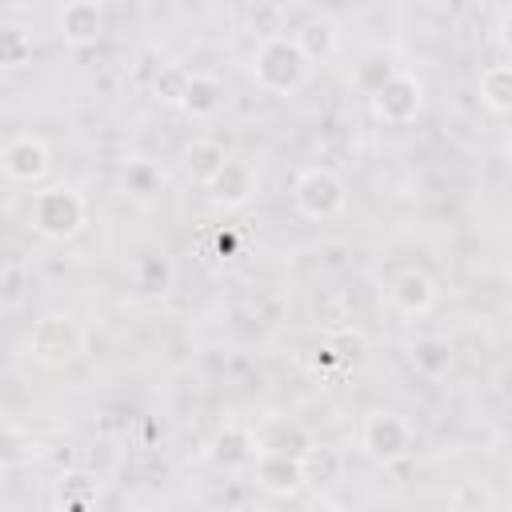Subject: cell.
I'll return each mask as SVG.
<instances>
[{
  "instance_id": "obj_8",
  "label": "cell",
  "mask_w": 512,
  "mask_h": 512,
  "mask_svg": "<svg viewBox=\"0 0 512 512\" xmlns=\"http://www.w3.org/2000/svg\"><path fill=\"white\" fill-rule=\"evenodd\" d=\"M256 188H260V172L248 160H236V156H228L216 168V176L204 184V192L212 196V204H224V208H244L256 196Z\"/></svg>"
},
{
  "instance_id": "obj_18",
  "label": "cell",
  "mask_w": 512,
  "mask_h": 512,
  "mask_svg": "<svg viewBox=\"0 0 512 512\" xmlns=\"http://www.w3.org/2000/svg\"><path fill=\"white\" fill-rule=\"evenodd\" d=\"M32 52V40L20 24H0V68H20Z\"/></svg>"
},
{
  "instance_id": "obj_5",
  "label": "cell",
  "mask_w": 512,
  "mask_h": 512,
  "mask_svg": "<svg viewBox=\"0 0 512 512\" xmlns=\"http://www.w3.org/2000/svg\"><path fill=\"white\" fill-rule=\"evenodd\" d=\"M412 444H416V428L396 408H372L360 420V448L380 464H392V460L408 456Z\"/></svg>"
},
{
  "instance_id": "obj_20",
  "label": "cell",
  "mask_w": 512,
  "mask_h": 512,
  "mask_svg": "<svg viewBox=\"0 0 512 512\" xmlns=\"http://www.w3.org/2000/svg\"><path fill=\"white\" fill-rule=\"evenodd\" d=\"M184 80H188V72H180V68H164V72L156 76V92H160L168 104H176L180 92H184Z\"/></svg>"
},
{
  "instance_id": "obj_11",
  "label": "cell",
  "mask_w": 512,
  "mask_h": 512,
  "mask_svg": "<svg viewBox=\"0 0 512 512\" xmlns=\"http://www.w3.org/2000/svg\"><path fill=\"white\" fill-rule=\"evenodd\" d=\"M56 28L68 44H96L104 36V8L92 0H72L56 12Z\"/></svg>"
},
{
  "instance_id": "obj_6",
  "label": "cell",
  "mask_w": 512,
  "mask_h": 512,
  "mask_svg": "<svg viewBox=\"0 0 512 512\" xmlns=\"http://www.w3.org/2000/svg\"><path fill=\"white\" fill-rule=\"evenodd\" d=\"M420 108H424V84L412 72H404V68H396L372 92V112L380 120H388V124H412L420 116Z\"/></svg>"
},
{
  "instance_id": "obj_1",
  "label": "cell",
  "mask_w": 512,
  "mask_h": 512,
  "mask_svg": "<svg viewBox=\"0 0 512 512\" xmlns=\"http://www.w3.org/2000/svg\"><path fill=\"white\" fill-rule=\"evenodd\" d=\"M312 64L308 56L296 48V40L288 32L276 36H260L252 48V80L268 92V96H292L308 84Z\"/></svg>"
},
{
  "instance_id": "obj_3",
  "label": "cell",
  "mask_w": 512,
  "mask_h": 512,
  "mask_svg": "<svg viewBox=\"0 0 512 512\" xmlns=\"http://www.w3.org/2000/svg\"><path fill=\"white\" fill-rule=\"evenodd\" d=\"M84 344H88V336H84L80 320L68 316V312H48V316H40V320L32 324L28 340H24L28 356H32L36 364H44V368H68V364H76V360L84 356Z\"/></svg>"
},
{
  "instance_id": "obj_17",
  "label": "cell",
  "mask_w": 512,
  "mask_h": 512,
  "mask_svg": "<svg viewBox=\"0 0 512 512\" xmlns=\"http://www.w3.org/2000/svg\"><path fill=\"white\" fill-rule=\"evenodd\" d=\"M216 460L228 464V468L252 464V460H256V432H252V428H240V424H228V428L216 436Z\"/></svg>"
},
{
  "instance_id": "obj_19",
  "label": "cell",
  "mask_w": 512,
  "mask_h": 512,
  "mask_svg": "<svg viewBox=\"0 0 512 512\" xmlns=\"http://www.w3.org/2000/svg\"><path fill=\"white\" fill-rule=\"evenodd\" d=\"M392 72H396V68H392V60H388V56H368V60L356 68V84H360V88L372 96V92H376V88H380V84H384Z\"/></svg>"
},
{
  "instance_id": "obj_14",
  "label": "cell",
  "mask_w": 512,
  "mask_h": 512,
  "mask_svg": "<svg viewBox=\"0 0 512 512\" xmlns=\"http://www.w3.org/2000/svg\"><path fill=\"white\" fill-rule=\"evenodd\" d=\"M100 484L88 472H64L56 480V508L60 512H96Z\"/></svg>"
},
{
  "instance_id": "obj_16",
  "label": "cell",
  "mask_w": 512,
  "mask_h": 512,
  "mask_svg": "<svg viewBox=\"0 0 512 512\" xmlns=\"http://www.w3.org/2000/svg\"><path fill=\"white\" fill-rule=\"evenodd\" d=\"M480 100H484L496 116H504V112L512 108V68H508L504 60L480 68Z\"/></svg>"
},
{
  "instance_id": "obj_9",
  "label": "cell",
  "mask_w": 512,
  "mask_h": 512,
  "mask_svg": "<svg viewBox=\"0 0 512 512\" xmlns=\"http://www.w3.org/2000/svg\"><path fill=\"white\" fill-rule=\"evenodd\" d=\"M252 468H256L260 488H268V492H276V496H292V492H300V488L308 484V468H304V460H300V456H284V452H256Z\"/></svg>"
},
{
  "instance_id": "obj_13",
  "label": "cell",
  "mask_w": 512,
  "mask_h": 512,
  "mask_svg": "<svg viewBox=\"0 0 512 512\" xmlns=\"http://www.w3.org/2000/svg\"><path fill=\"white\" fill-rule=\"evenodd\" d=\"M176 104H180L188 116L204 120V116L220 112V104H224V88H220V80H216V76H208V72H188L184 92H180V100H176Z\"/></svg>"
},
{
  "instance_id": "obj_7",
  "label": "cell",
  "mask_w": 512,
  "mask_h": 512,
  "mask_svg": "<svg viewBox=\"0 0 512 512\" xmlns=\"http://www.w3.org/2000/svg\"><path fill=\"white\" fill-rule=\"evenodd\" d=\"M48 168H52V152H48V144H44L40 136L20 132V136H12V140L4 144V152H0V172H4L12 184H40V180L48 176Z\"/></svg>"
},
{
  "instance_id": "obj_4",
  "label": "cell",
  "mask_w": 512,
  "mask_h": 512,
  "mask_svg": "<svg viewBox=\"0 0 512 512\" xmlns=\"http://www.w3.org/2000/svg\"><path fill=\"white\" fill-rule=\"evenodd\" d=\"M292 204L304 220H336L348 208V184L340 180V172H332L324 164H312V168L296 172Z\"/></svg>"
},
{
  "instance_id": "obj_12",
  "label": "cell",
  "mask_w": 512,
  "mask_h": 512,
  "mask_svg": "<svg viewBox=\"0 0 512 512\" xmlns=\"http://www.w3.org/2000/svg\"><path fill=\"white\" fill-rule=\"evenodd\" d=\"M288 36H292V40H296V48L308 56V64L328 60V56L336 52V44H340V36H336L332 20H328V16H320V12H304V20L288 28Z\"/></svg>"
},
{
  "instance_id": "obj_2",
  "label": "cell",
  "mask_w": 512,
  "mask_h": 512,
  "mask_svg": "<svg viewBox=\"0 0 512 512\" xmlns=\"http://www.w3.org/2000/svg\"><path fill=\"white\" fill-rule=\"evenodd\" d=\"M88 220V204L80 196V188L72 184H48L40 192H32L28 204V224L44 236V240H72Z\"/></svg>"
},
{
  "instance_id": "obj_10",
  "label": "cell",
  "mask_w": 512,
  "mask_h": 512,
  "mask_svg": "<svg viewBox=\"0 0 512 512\" xmlns=\"http://www.w3.org/2000/svg\"><path fill=\"white\" fill-rule=\"evenodd\" d=\"M388 304L400 312V316H424L432 304H436V284L428 272L420 268H404L392 284H388Z\"/></svg>"
},
{
  "instance_id": "obj_15",
  "label": "cell",
  "mask_w": 512,
  "mask_h": 512,
  "mask_svg": "<svg viewBox=\"0 0 512 512\" xmlns=\"http://www.w3.org/2000/svg\"><path fill=\"white\" fill-rule=\"evenodd\" d=\"M228 160V152H224V144H216V140H208V136H200V140H192L188 148H184V172L204 188L212 176H216V168Z\"/></svg>"
}]
</instances>
